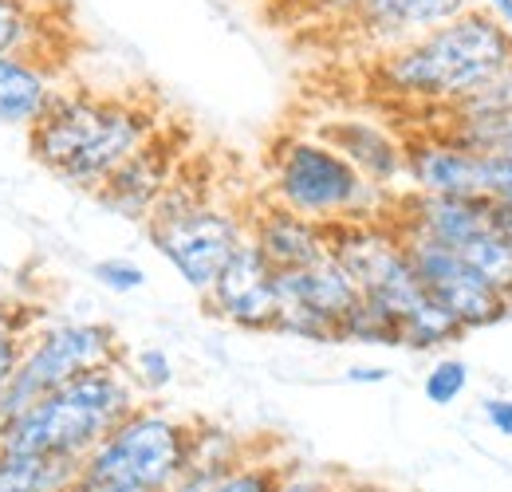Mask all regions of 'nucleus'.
Listing matches in <instances>:
<instances>
[{
  "label": "nucleus",
  "instance_id": "obj_1",
  "mask_svg": "<svg viewBox=\"0 0 512 492\" xmlns=\"http://www.w3.org/2000/svg\"><path fill=\"white\" fill-rule=\"evenodd\" d=\"M158 130L162 115L146 99L64 87L48 115L28 130V154L64 185L95 193Z\"/></svg>",
  "mask_w": 512,
  "mask_h": 492
},
{
  "label": "nucleus",
  "instance_id": "obj_2",
  "mask_svg": "<svg viewBox=\"0 0 512 492\" xmlns=\"http://www.w3.org/2000/svg\"><path fill=\"white\" fill-rule=\"evenodd\" d=\"M509 63L512 28L481 4H473L442 28L386 48L375 63V83L402 103L442 111Z\"/></svg>",
  "mask_w": 512,
  "mask_h": 492
},
{
  "label": "nucleus",
  "instance_id": "obj_3",
  "mask_svg": "<svg viewBox=\"0 0 512 492\" xmlns=\"http://www.w3.org/2000/svg\"><path fill=\"white\" fill-rule=\"evenodd\" d=\"M323 225L390 221L398 189L367 182L320 134H284L268 154V197Z\"/></svg>",
  "mask_w": 512,
  "mask_h": 492
},
{
  "label": "nucleus",
  "instance_id": "obj_4",
  "mask_svg": "<svg viewBox=\"0 0 512 492\" xmlns=\"http://www.w3.org/2000/svg\"><path fill=\"white\" fill-rule=\"evenodd\" d=\"M138 406H142V394L130 378L127 363H107V367L75 374L60 390L32 402L16 418V426L4 433L0 445L83 461Z\"/></svg>",
  "mask_w": 512,
  "mask_h": 492
},
{
  "label": "nucleus",
  "instance_id": "obj_5",
  "mask_svg": "<svg viewBox=\"0 0 512 492\" xmlns=\"http://www.w3.org/2000/svg\"><path fill=\"white\" fill-rule=\"evenodd\" d=\"M146 237L158 256L190 284L197 296L209 292L233 248L249 237V213L209 197V185L193 182L186 162L170 182L158 209L146 217Z\"/></svg>",
  "mask_w": 512,
  "mask_h": 492
},
{
  "label": "nucleus",
  "instance_id": "obj_6",
  "mask_svg": "<svg viewBox=\"0 0 512 492\" xmlns=\"http://www.w3.org/2000/svg\"><path fill=\"white\" fill-rule=\"evenodd\" d=\"M193 422L162 406H138L115 430L107 433L79 465L83 489H123L166 492L190 473Z\"/></svg>",
  "mask_w": 512,
  "mask_h": 492
},
{
  "label": "nucleus",
  "instance_id": "obj_7",
  "mask_svg": "<svg viewBox=\"0 0 512 492\" xmlns=\"http://www.w3.org/2000/svg\"><path fill=\"white\" fill-rule=\"evenodd\" d=\"M107 363H123L119 331L103 319H56L28 331L20 363L12 370L8 386L0 390V441L16 426V418L40 402L44 394L60 390L75 374Z\"/></svg>",
  "mask_w": 512,
  "mask_h": 492
},
{
  "label": "nucleus",
  "instance_id": "obj_8",
  "mask_svg": "<svg viewBox=\"0 0 512 492\" xmlns=\"http://www.w3.org/2000/svg\"><path fill=\"white\" fill-rule=\"evenodd\" d=\"M402 245H406V256H410L422 288L465 331H481V327H493V323L509 319V304H505L501 284L481 276L457 248L434 245V241H422V237H402Z\"/></svg>",
  "mask_w": 512,
  "mask_h": 492
},
{
  "label": "nucleus",
  "instance_id": "obj_9",
  "mask_svg": "<svg viewBox=\"0 0 512 492\" xmlns=\"http://www.w3.org/2000/svg\"><path fill=\"white\" fill-rule=\"evenodd\" d=\"M205 311L241 327V331H272L280 315V288H276V268L264 260V252L245 237L201 296Z\"/></svg>",
  "mask_w": 512,
  "mask_h": 492
},
{
  "label": "nucleus",
  "instance_id": "obj_10",
  "mask_svg": "<svg viewBox=\"0 0 512 492\" xmlns=\"http://www.w3.org/2000/svg\"><path fill=\"white\" fill-rule=\"evenodd\" d=\"M497 205L489 197H453V193H414L402 189L390 213L398 237H422L434 245L461 248L497 229Z\"/></svg>",
  "mask_w": 512,
  "mask_h": 492
},
{
  "label": "nucleus",
  "instance_id": "obj_11",
  "mask_svg": "<svg viewBox=\"0 0 512 492\" xmlns=\"http://www.w3.org/2000/svg\"><path fill=\"white\" fill-rule=\"evenodd\" d=\"M178 170H182V146L162 126L142 150L130 154L115 174H107V182L95 189V201L107 213L123 217V221L146 225V217L158 209V201L166 197V189L178 178Z\"/></svg>",
  "mask_w": 512,
  "mask_h": 492
},
{
  "label": "nucleus",
  "instance_id": "obj_12",
  "mask_svg": "<svg viewBox=\"0 0 512 492\" xmlns=\"http://www.w3.org/2000/svg\"><path fill=\"white\" fill-rule=\"evenodd\" d=\"M316 134L331 142L367 182L383 189L406 182V138H398L390 126L363 115H339V119H323Z\"/></svg>",
  "mask_w": 512,
  "mask_h": 492
},
{
  "label": "nucleus",
  "instance_id": "obj_13",
  "mask_svg": "<svg viewBox=\"0 0 512 492\" xmlns=\"http://www.w3.org/2000/svg\"><path fill=\"white\" fill-rule=\"evenodd\" d=\"M249 241L276 272L308 268L323 256H331V225L300 217L276 201H264L249 213Z\"/></svg>",
  "mask_w": 512,
  "mask_h": 492
},
{
  "label": "nucleus",
  "instance_id": "obj_14",
  "mask_svg": "<svg viewBox=\"0 0 512 492\" xmlns=\"http://www.w3.org/2000/svg\"><path fill=\"white\" fill-rule=\"evenodd\" d=\"M64 79L48 52H8L0 56V126L32 130L48 115Z\"/></svg>",
  "mask_w": 512,
  "mask_h": 492
},
{
  "label": "nucleus",
  "instance_id": "obj_15",
  "mask_svg": "<svg viewBox=\"0 0 512 492\" xmlns=\"http://www.w3.org/2000/svg\"><path fill=\"white\" fill-rule=\"evenodd\" d=\"M406 185L414 193L477 197V154L453 142L446 130H422L406 138Z\"/></svg>",
  "mask_w": 512,
  "mask_h": 492
},
{
  "label": "nucleus",
  "instance_id": "obj_16",
  "mask_svg": "<svg viewBox=\"0 0 512 492\" xmlns=\"http://www.w3.org/2000/svg\"><path fill=\"white\" fill-rule=\"evenodd\" d=\"M477 0H359L355 20L367 40L379 48H398L406 40H418L434 28L449 24L453 16L469 12Z\"/></svg>",
  "mask_w": 512,
  "mask_h": 492
},
{
  "label": "nucleus",
  "instance_id": "obj_17",
  "mask_svg": "<svg viewBox=\"0 0 512 492\" xmlns=\"http://www.w3.org/2000/svg\"><path fill=\"white\" fill-rule=\"evenodd\" d=\"M276 288H280V304H304V308H316L331 319H343L351 304L359 300L355 276L335 256H323L308 268L276 272Z\"/></svg>",
  "mask_w": 512,
  "mask_h": 492
},
{
  "label": "nucleus",
  "instance_id": "obj_18",
  "mask_svg": "<svg viewBox=\"0 0 512 492\" xmlns=\"http://www.w3.org/2000/svg\"><path fill=\"white\" fill-rule=\"evenodd\" d=\"M79 465L71 457L0 445V492H67L79 485Z\"/></svg>",
  "mask_w": 512,
  "mask_h": 492
},
{
  "label": "nucleus",
  "instance_id": "obj_19",
  "mask_svg": "<svg viewBox=\"0 0 512 492\" xmlns=\"http://www.w3.org/2000/svg\"><path fill=\"white\" fill-rule=\"evenodd\" d=\"M253 453V445L241 433L225 430L217 422H193V445H190V469L205 477H221L233 465H241Z\"/></svg>",
  "mask_w": 512,
  "mask_h": 492
},
{
  "label": "nucleus",
  "instance_id": "obj_20",
  "mask_svg": "<svg viewBox=\"0 0 512 492\" xmlns=\"http://www.w3.org/2000/svg\"><path fill=\"white\" fill-rule=\"evenodd\" d=\"M398 327H402V347L406 351H442V347H453L457 339L469 335L434 296H426L418 308L406 311L398 319Z\"/></svg>",
  "mask_w": 512,
  "mask_h": 492
},
{
  "label": "nucleus",
  "instance_id": "obj_21",
  "mask_svg": "<svg viewBox=\"0 0 512 492\" xmlns=\"http://www.w3.org/2000/svg\"><path fill=\"white\" fill-rule=\"evenodd\" d=\"M512 115V63L501 67L497 75H489L485 83H477L473 91H465L461 99H453L442 107L446 123H481V119H501Z\"/></svg>",
  "mask_w": 512,
  "mask_h": 492
},
{
  "label": "nucleus",
  "instance_id": "obj_22",
  "mask_svg": "<svg viewBox=\"0 0 512 492\" xmlns=\"http://www.w3.org/2000/svg\"><path fill=\"white\" fill-rule=\"evenodd\" d=\"M339 343H359V347H402V327L398 315L383 304L359 296L351 311L339 319Z\"/></svg>",
  "mask_w": 512,
  "mask_h": 492
},
{
  "label": "nucleus",
  "instance_id": "obj_23",
  "mask_svg": "<svg viewBox=\"0 0 512 492\" xmlns=\"http://www.w3.org/2000/svg\"><path fill=\"white\" fill-rule=\"evenodd\" d=\"M48 20L40 0H0V56L8 52H44Z\"/></svg>",
  "mask_w": 512,
  "mask_h": 492
},
{
  "label": "nucleus",
  "instance_id": "obj_24",
  "mask_svg": "<svg viewBox=\"0 0 512 492\" xmlns=\"http://www.w3.org/2000/svg\"><path fill=\"white\" fill-rule=\"evenodd\" d=\"M284 465H288V457L253 449L241 465H233L229 473H221L205 492H276Z\"/></svg>",
  "mask_w": 512,
  "mask_h": 492
},
{
  "label": "nucleus",
  "instance_id": "obj_25",
  "mask_svg": "<svg viewBox=\"0 0 512 492\" xmlns=\"http://www.w3.org/2000/svg\"><path fill=\"white\" fill-rule=\"evenodd\" d=\"M276 335H288V339H300V343H339V319L323 315L316 308H304V304H280L276 315Z\"/></svg>",
  "mask_w": 512,
  "mask_h": 492
},
{
  "label": "nucleus",
  "instance_id": "obj_26",
  "mask_svg": "<svg viewBox=\"0 0 512 492\" xmlns=\"http://www.w3.org/2000/svg\"><path fill=\"white\" fill-rule=\"evenodd\" d=\"M438 130H446L453 142H461L473 154H512V115L481 123H446Z\"/></svg>",
  "mask_w": 512,
  "mask_h": 492
},
{
  "label": "nucleus",
  "instance_id": "obj_27",
  "mask_svg": "<svg viewBox=\"0 0 512 492\" xmlns=\"http://www.w3.org/2000/svg\"><path fill=\"white\" fill-rule=\"evenodd\" d=\"M465 390H469V363L457 359V355L438 359V363L430 367V374L422 378V394H426L434 406H453Z\"/></svg>",
  "mask_w": 512,
  "mask_h": 492
},
{
  "label": "nucleus",
  "instance_id": "obj_28",
  "mask_svg": "<svg viewBox=\"0 0 512 492\" xmlns=\"http://www.w3.org/2000/svg\"><path fill=\"white\" fill-rule=\"evenodd\" d=\"M461 256L481 272V276H489L493 284H505L512 272V248L505 245V237L493 229V233H485V237H477L473 245L461 248Z\"/></svg>",
  "mask_w": 512,
  "mask_h": 492
},
{
  "label": "nucleus",
  "instance_id": "obj_29",
  "mask_svg": "<svg viewBox=\"0 0 512 492\" xmlns=\"http://www.w3.org/2000/svg\"><path fill=\"white\" fill-rule=\"evenodd\" d=\"M127 370L138 386V394H162L174 382V363L162 347H142L127 359Z\"/></svg>",
  "mask_w": 512,
  "mask_h": 492
},
{
  "label": "nucleus",
  "instance_id": "obj_30",
  "mask_svg": "<svg viewBox=\"0 0 512 492\" xmlns=\"http://www.w3.org/2000/svg\"><path fill=\"white\" fill-rule=\"evenodd\" d=\"M477 197L512 209V154H477Z\"/></svg>",
  "mask_w": 512,
  "mask_h": 492
},
{
  "label": "nucleus",
  "instance_id": "obj_31",
  "mask_svg": "<svg viewBox=\"0 0 512 492\" xmlns=\"http://www.w3.org/2000/svg\"><path fill=\"white\" fill-rule=\"evenodd\" d=\"M91 276H95L99 288H107V292H115V296H130V292H138V288L146 284V272H142L134 260H127V256L95 260V264H91Z\"/></svg>",
  "mask_w": 512,
  "mask_h": 492
},
{
  "label": "nucleus",
  "instance_id": "obj_32",
  "mask_svg": "<svg viewBox=\"0 0 512 492\" xmlns=\"http://www.w3.org/2000/svg\"><path fill=\"white\" fill-rule=\"evenodd\" d=\"M335 485H339V473H327V469H312V465L288 461L284 473H280L276 492H335Z\"/></svg>",
  "mask_w": 512,
  "mask_h": 492
},
{
  "label": "nucleus",
  "instance_id": "obj_33",
  "mask_svg": "<svg viewBox=\"0 0 512 492\" xmlns=\"http://www.w3.org/2000/svg\"><path fill=\"white\" fill-rule=\"evenodd\" d=\"M44 319L36 315V308H28V304H20L16 296H4L0 292V331H20V335H28L32 327H40Z\"/></svg>",
  "mask_w": 512,
  "mask_h": 492
},
{
  "label": "nucleus",
  "instance_id": "obj_34",
  "mask_svg": "<svg viewBox=\"0 0 512 492\" xmlns=\"http://www.w3.org/2000/svg\"><path fill=\"white\" fill-rule=\"evenodd\" d=\"M24 339H28V335H20V331H0V390L8 386L12 370H16V363H20Z\"/></svg>",
  "mask_w": 512,
  "mask_h": 492
},
{
  "label": "nucleus",
  "instance_id": "obj_35",
  "mask_svg": "<svg viewBox=\"0 0 512 492\" xmlns=\"http://www.w3.org/2000/svg\"><path fill=\"white\" fill-rule=\"evenodd\" d=\"M481 414H485V422L497 433L512 437V398H485L481 402Z\"/></svg>",
  "mask_w": 512,
  "mask_h": 492
},
{
  "label": "nucleus",
  "instance_id": "obj_36",
  "mask_svg": "<svg viewBox=\"0 0 512 492\" xmlns=\"http://www.w3.org/2000/svg\"><path fill=\"white\" fill-rule=\"evenodd\" d=\"M343 378H347L351 386H379V382L390 378V367H379V363H359V367H347Z\"/></svg>",
  "mask_w": 512,
  "mask_h": 492
},
{
  "label": "nucleus",
  "instance_id": "obj_37",
  "mask_svg": "<svg viewBox=\"0 0 512 492\" xmlns=\"http://www.w3.org/2000/svg\"><path fill=\"white\" fill-rule=\"evenodd\" d=\"M213 481H217V477H205V473H193V469H190V473H186L178 485H170L166 492H205Z\"/></svg>",
  "mask_w": 512,
  "mask_h": 492
},
{
  "label": "nucleus",
  "instance_id": "obj_38",
  "mask_svg": "<svg viewBox=\"0 0 512 492\" xmlns=\"http://www.w3.org/2000/svg\"><path fill=\"white\" fill-rule=\"evenodd\" d=\"M335 492H402V489H386V485H375V481H359V477H339Z\"/></svg>",
  "mask_w": 512,
  "mask_h": 492
},
{
  "label": "nucleus",
  "instance_id": "obj_39",
  "mask_svg": "<svg viewBox=\"0 0 512 492\" xmlns=\"http://www.w3.org/2000/svg\"><path fill=\"white\" fill-rule=\"evenodd\" d=\"M477 4H481L485 12H493L501 24H509L512 28V0H477Z\"/></svg>",
  "mask_w": 512,
  "mask_h": 492
},
{
  "label": "nucleus",
  "instance_id": "obj_40",
  "mask_svg": "<svg viewBox=\"0 0 512 492\" xmlns=\"http://www.w3.org/2000/svg\"><path fill=\"white\" fill-rule=\"evenodd\" d=\"M497 233H501L505 245L512 248V209H501V213H497Z\"/></svg>",
  "mask_w": 512,
  "mask_h": 492
},
{
  "label": "nucleus",
  "instance_id": "obj_41",
  "mask_svg": "<svg viewBox=\"0 0 512 492\" xmlns=\"http://www.w3.org/2000/svg\"><path fill=\"white\" fill-rule=\"evenodd\" d=\"M501 292H505V304H509V319H512V272H509V280L501 284Z\"/></svg>",
  "mask_w": 512,
  "mask_h": 492
},
{
  "label": "nucleus",
  "instance_id": "obj_42",
  "mask_svg": "<svg viewBox=\"0 0 512 492\" xmlns=\"http://www.w3.org/2000/svg\"><path fill=\"white\" fill-rule=\"evenodd\" d=\"M87 492H142V489H123V485H107V489H87Z\"/></svg>",
  "mask_w": 512,
  "mask_h": 492
},
{
  "label": "nucleus",
  "instance_id": "obj_43",
  "mask_svg": "<svg viewBox=\"0 0 512 492\" xmlns=\"http://www.w3.org/2000/svg\"><path fill=\"white\" fill-rule=\"evenodd\" d=\"M67 492H87V489H83V485H75V489H67Z\"/></svg>",
  "mask_w": 512,
  "mask_h": 492
}]
</instances>
